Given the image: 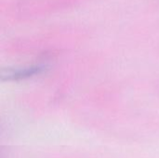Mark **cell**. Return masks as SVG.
<instances>
[{
    "mask_svg": "<svg viewBox=\"0 0 159 158\" xmlns=\"http://www.w3.org/2000/svg\"><path fill=\"white\" fill-rule=\"evenodd\" d=\"M47 69L46 65L34 64L23 67L6 68L1 71L2 81H20L42 74Z\"/></svg>",
    "mask_w": 159,
    "mask_h": 158,
    "instance_id": "cell-1",
    "label": "cell"
}]
</instances>
